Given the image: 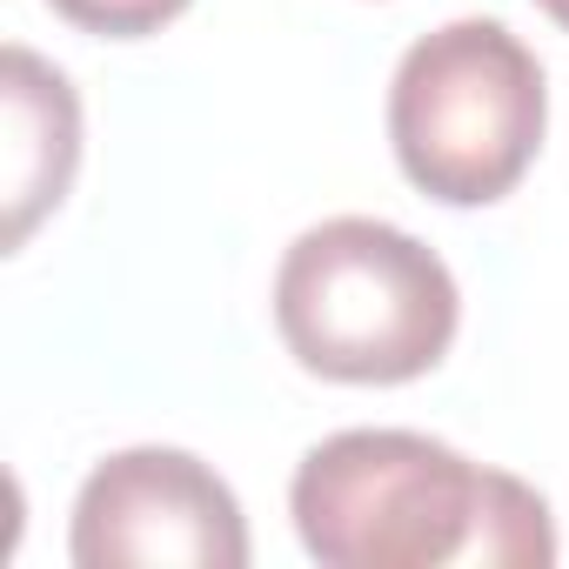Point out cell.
<instances>
[{
    "mask_svg": "<svg viewBox=\"0 0 569 569\" xmlns=\"http://www.w3.org/2000/svg\"><path fill=\"white\" fill-rule=\"evenodd\" d=\"M289 516L322 569H522L556 562L549 502L416 429H342L289 482Z\"/></svg>",
    "mask_w": 569,
    "mask_h": 569,
    "instance_id": "obj_1",
    "label": "cell"
},
{
    "mask_svg": "<svg viewBox=\"0 0 569 569\" xmlns=\"http://www.w3.org/2000/svg\"><path fill=\"white\" fill-rule=\"evenodd\" d=\"M462 322L449 261L396 221L336 214L289 241L274 268V329L322 382H416Z\"/></svg>",
    "mask_w": 569,
    "mask_h": 569,
    "instance_id": "obj_2",
    "label": "cell"
},
{
    "mask_svg": "<svg viewBox=\"0 0 569 569\" xmlns=\"http://www.w3.org/2000/svg\"><path fill=\"white\" fill-rule=\"evenodd\" d=\"M549 128L542 61L502 21H449L422 34L389 81V148L402 174L449 208L502 201Z\"/></svg>",
    "mask_w": 569,
    "mask_h": 569,
    "instance_id": "obj_3",
    "label": "cell"
},
{
    "mask_svg": "<svg viewBox=\"0 0 569 569\" xmlns=\"http://www.w3.org/2000/svg\"><path fill=\"white\" fill-rule=\"evenodd\" d=\"M68 556L81 569H241L234 489L188 449H121L74 496Z\"/></svg>",
    "mask_w": 569,
    "mask_h": 569,
    "instance_id": "obj_4",
    "label": "cell"
},
{
    "mask_svg": "<svg viewBox=\"0 0 569 569\" xmlns=\"http://www.w3.org/2000/svg\"><path fill=\"white\" fill-rule=\"evenodd\" d=\"M0 108H8V248L34 234L48 208L68 201L81 168V101L61 68L34 48L0 54Z\"/></svg>",
    "mask_w": 569,
    "mask_h": 569,
    "instance_id": "obj_5",
    "label": "cell"
},
{
    "mask_svg": "<svg viewBox=\"0 0 569 569\" xmlns=\"http://www.w3.org/2000/svg\"><path fill=\"white\" fill-rule=\"evenodd\" d=\"M181 8H188V0H54V14H68L74 28L108 34V41L154 34V28H168Z\"/></svg>",
    "mask_w": 569,
    "mask_h": 569,
    "instance_id": "obj_6",
    "label": "cell"
},
{
    "mask_svg": "<svg viewBox=\"0 0 569 569\" xmlns=\"http://www.w3.org/2000/svg\"><path fill=\"white\" fill-rule=\"evenodd\" d=\"M536 8H542V14H549L556 28H569V0H536Z\"/></svg>",
    "mask_w": 569,
    "mask_h": 569,
    "instance_id": "obj_7",
    "label": "cell"
}]
</instances>
